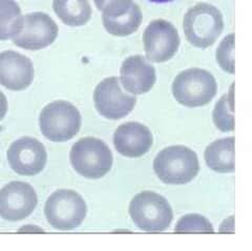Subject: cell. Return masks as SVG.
<instances>
[{
	"mask_svg": "<svg viewBox=\"0 0 252 251\" xmlns=\"http://www.w3.org/2000/svg\"><path fill=\"white\" fill-rule=\"evenodd\" d=\"M154 143L151 129L139 122H126L115 130L114 145L117 152L127 158L146 155Z\"/></svg>",
	"mask_w": 252,
	"mask_h": 251,
	"instance_id": "5bb4252c",
	"label": "cell"
},
{
	"mask_svg": "<svg viewBox=\"0 0 252 251\" xmlns=\"http://www.w3.org/2000/svg\"><path fill=\"white\" fill-rule=\"evenodd\" d=\"M234 34L227 35L217 49L216 58L218 64L224 72L233 75L234 74Z\"/></svg>",
	"mask_w": 252,
	"mask_h": 251,
	"instance_id": "7402d4cb",
	"label": "cell"
},
{
	"mask_svg": "<svg viewBox=\"0 0 252 251\" xmlns=\"http://www.w3.org/2000/svg\"><path fill=\"white\" fill-rule=\"evenodd\" d=\"M154 170L161 181L168 185H183L191 182L200 170L196 154L187 146L165 147L154 160Z\"/></svg>",
	"mask_w": 252,
	"mask_h": 251,
	"instance_id": "6da1fadb",
	"label": "cell"
},
{
	"mask_svg": "<svg viewBox=\"0 0 252 251\" xmlns=\"http://www.w3.org/2000/svg\"><path fill=\"white\" fill-rule=\"evenodd\" d=\"M0 40L17 37L25 25V16H22L19 5L14 0H0Z\"/></svg>",
	"mask_w": 252,
	"mask_h": 251,
	"instance_id": "d6986e66",
	"label": "cell"
},
{
	"mask_svg": "<svg viewBox=\"0 0 252 251\" xmlns=\"http://www.w3.org/2000/svg\"><path fill=\"white\" fill-rule=\"evenodd\" d=\"M233 216L227 218L225 221L222 223V225H220V232H233L234 229H233Z\"/></svg>",
	"mask_w": 252,
	"mask_h": 251,
	"instance_id": "cb8c5ba5",
	"label": "cell"
},
{
	"mask_svg": "<svg viewBox=\"0 0 252 251\" xmlns=\"http://www.w3.org/2000/svg\"><path fill=\"white\" fill-rule=\"evenodd\" d=\"M53 10L58 18L68 27H82L92 17L89 0H53Z\"/></svg>",
	"mask_w": 252,
	"mask_h": 251,
	"instance_id": "e0dca14e",
	"label": "cell"
},
{
	"mask_svg": "<svg viewBox=\"0 0 252 251\" xmlns=\"http://www.w3.org/2000/svg\"><path fill=\"white\" fill-rule=\"evenodd\" d=\"M37 204V193L29 183L13 181L0 190V216L6 221H22L33 213Z\"/></svg>",
	"mask_w": 252,
	"mask_h": 251,
	"instance_id": "8fae6325",
	"label": "cell"
},
{
	"mask_svg": "<svg viewBox=\"0 0 252 251\" xmlns=\"http://www.w3.org/2000/svg\"><path fill=\"white\" fill-rule=\"evenodd\" d=\"M180 42L178 30L165 19L153 20L143 34L146 58L154 63L169 61L177 54Z\"/></svg>",
	"mask_w": 252,
	"mask_h": 251,
	"instance_id": "9c48e42d",
	"label": "cell"
},
{
	"mask_svg": "<svg viewBox=\"0 0 252 251\" xmlns=\"http://www.w3.org/2000/svg\"><path fill=\"white\" fill-rule=\"evenodd\" d=\"M88 213L83 198L72 189H58L46 200L44 215L55 229L73 230L80 226Z\"/></svg>",
	"mask_w": 252,
	"mask_h": 251,
	"instance_id": "52a82bcc",
	"label": "cell"
},
{
	"mask_svg": "<svg viewBox=\"0 0 252 251\" xmlns=\"http://www.w3.org/2000/svg\"><path fill=\"white\" fill-rule=\"evenodd\" d=\"M35 70L30 58L14 51L0 54V83L3 88L19 92L33 82Z\"/></svg>",
	"mask_w": 252,
	"mask_h": 251,
	"instance_id": "4fadbf2b",
	"label": "cell"
},
{
	"mask_svg": "<svg viewBox=\"0 0 252 251\" xmlns=\"http://www.w3.org/2000/svg\"><path fill=\"white\" fill-rule=\"evenodd\" d=\"M207 166L219 174H230L234 171V137L214 141L204 153Z\"/></svg>",
	"mask_w": 252,
	"mask_h": 251,
	"instance_id": "2e32d148",
	"label": "cell"
},
{
	"mask_svg": "<svg viewBox=\"0 0 252 251\" xmlns=\"http://www.w3.org/2000/svg\"><path fill=\"white\" fill-rule=\"evenodd\" d=\"M57 37L58 26L50 15L34 12L26 15L22 32L12 40L21 49L39 51L51 45Z\"/></svg>",
	"mask_w": 252,
	"mask_h": 251,
	"instance_id": "7c38bea8",
	"label": "cell"
},
{
	"mask_svg": "<svg viewBox=\"0 0 252 251\" xmlns=\"http://www.w3.org/2000/svg\"><path fill=\"white\" fill-rule=\"evenodd\" d=\"M69 160L74 169L86 179H101L112 169L114 157L104 141L84 137L73 145Z\"/></svg>",
	"mask_w": 252,
	"mask_h": 251,
	"instance_id": "277c9868",
	"label": "cell"
},
{
	"mask_svg": "<svg viewBox=\"0 0 252 251\" xmlns=\"http://www.w3.org/2000/svg\"><path fill=\"white\" fill-rule=\"evenodd\" d=\"M82 118L78 108L64 100L45 105L39 117L42 135L53 142L72 140L81 128Z\"/></svg>",
	"mask_w": 252,
	"mask_h": 251,
	"instance_id": "8992f818",
	"label": "cell"
},
{
	"mask_svg": "<svg viewBox=\"0 0 252 251\" xmlns=\"http://www.w3.org/2000/svg\"><path fill=\"white\" fill-rule=\"evenodd\" d=\"M223 30L222 13L207 2L194 4L183 18V31L187 41L198 49H207L214 45Z\"/></svg>",
	"mask_w": 252,
	"mask_h": 251,
	"instance_id": "7a4b0ae2",
	"label": "cell"
},
{
	"mask_svg": "<svg viewBox=\"0 0 252 251\" xmlns=\"http://www.w3.org/2000/svg\"><path fill=\"white\" fill-rule=\"evenodd\" d=\"M233 84L234 83H232L229 92L220 98L212 112V120L216 127L223 132L234 130Z\"/></svg>",
	"mask_w": 252,
	"mask_h": 251,
	"instance_id": "ffe728a7",
	"label": "cell"
},
{
	"mask_svg": "<svg viewBox=\"0 0 252 251\" xmlns=\"http://www.w3.org/2000/svg\"><path fill=\"white\" fill-rule=\"evenodd\" d=\"M151 2H155V3H167V2H171L173 0H148Z\"/></svg>",
	"mask_w": 252,
	"mask_h": 251,
	"instance_id": "d4e9b609",
	"label": "cell"
},
{
	"mask_svg": "<svg viewBox=\"0 0 252 251\" xmlns=\"http://www.w3.org/2000/svg\"><path fill=\"white\" fill-rule=\"evenodd\" d=\"M97 9L103 13V16L115 17L120 16L127 12L131 5L132 0H94Z\"/></svg>",
	"mask_w": 252,
	"mask_h": 251,
	"instance_id": "603a6c76",
	"label": "cell"
},
{
	"mask_svg": "<svg viewBox=\"0 0 252 251\" xmlns=\"http://www.w3.org/2000/svg\"><path fill=\"white\" fill-rule=\"evenodd\" d=\"M172 95L179 104L201 107L209 104L217 95L218 84L206 69L188 68L178 74L172 82Z\"/></svg>",
	"mask_w": 252,
	"mask_h": 251,
	"instance_id": "3957f363",
	"label": "cell"
},
{
	"mask_svg": "<svg viewBox=\"0 0 252 251\" xmlns=\"http://www.w3.org/2000/svg\"><path fill=\"white\" fill-rule=\"evenodd\" d=\"M120 80L123 88L136 95L152 91L157 81L156 68L141 55H133L126 58L120 68Z\"/></svg>",
	"mask_w": 252,
	"mask_h": 251,
	"instance_id": "9a60e30c",
	"label": "cell"
},
{
	"mask_svg": "<svg viewBox=\"0 0 252 251\" xmlns=\"http://www.w3.org/2000/svg\"><path fill=\"white\" fill-rule=\"evenodd\" d=\"M142 11L140 6L133 2L130 9L123 15L115 17L103 16L104 29L112 36L126 37L139 30L142 23Z\"/></svg>",
	"mask_w": 252,
	"mask_h": 251,
	"instance_id": "ac0fdd59",
	"label": "cell"
},
{
	"mask_svg": "<svg viewBox=\"0 0 252 251\" xmlns=\"http://www.w3.org/2000/svg\"><path fill=\"white\" fill-rule=\"evenodd\" d=\"M128 211L138 228L147 232L166 230L173 220V211L168 201L151 190L136 194L130 201Z\"/></svg>",
	"mask_w": 252,
	"mask_h": 251,
	"instance_id": "5b68a950",
	"label": "cell"
},
{
	"mask_svg": "<svg viewBox=\"0 0 252 251\" xmlns=\"http://www.w3.org/2000/svg\"><path fill=\"white\" fill-rule=\"evenodd\" d=\"M94 103L102 117L108 120H120L132 112L137 98L122 91L119 78L108 77L94 89Z\"/></svg>",
	"mask_w": 252,
	"mask_h": 251,
	"instance_id": "ba28073f",
	"label": "cell"
},
{
	"mask_svg": "<svg viewBox=\"0 0 252 251\" xmlns=\"http://www.w3.org/2000/svg\"><path fill=\"white\" fill-rule=\"evenodd\" d=\"M177 233H214L215 229L212 224L205 218L198 214H189L181 218L175 227Z\"/></svg>",
	"mask_w": 252,
	"mask_h": 251,
	"instance_id": "44dd1931",
	"label": "cell"
},
{
	"mask_svg": "<svg viewBox=\"0 0 252 251\" xmlns=\"http://www.w3.org/2000/svg\"><path fill=\"white\" fill-rule=\"evenodd\" d=\"M7 162L20 176H36L44 169L47 154L40 141L32 137H22L14 141L7 150Z\"/></svg>",
	"mask_w": 252,
	"mask_h": 251,
	"instance_id": "30bf717a",
	"label": "cell"
}]
</instances>
